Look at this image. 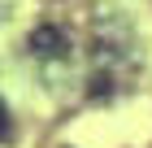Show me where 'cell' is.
Returning a JSON list of instances; mask_svg holds the SVG:
<instances>
[{"label": "cell", "instance_id": "1", "mask_svg": "<svg viewBox=\"0 0 152 148\" xmlns=\"http://www.w3.org/2000/svg\"><path fill=\"white\" fill-rule=\"evenodd\" d=\"M26 44H31V52H35V57L57 61V57H65V52H70V35L61 31V26H35Z\"/></svg>", "mask_w": 152, "mask_h": 148}, {"label": "cell", "instance_id": "2", "mask_svg": "<svg viewBox=\"0 0 152 148\" xmlns=\"http://www.w3.org/2000/svg\"><path fill=\"white\" fill-rule=\"evenodd\" d=\"M9 139V109H4V100H0V144Z\"/></svg>", "mask_w": 152, "mask_h": 148}]
</instances>
